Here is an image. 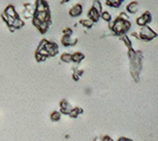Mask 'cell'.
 Returning <instances> with one entry per match:
<instances>
[{"label": "cell", "instance_id": "2", "mask_svg": "<svg viewBox=\"0 0 158 141\" xmlns=\"http://www.w3.org/2000/svg\"><path fill=\"white\" fill-rule=\"evenodd\" d=\"M108 24H110V30L112 31V33L114 35H117V37L127 34V32L131 30V26H132L129 21L123 20V19L118 18V17H116L113 22Z\"/></svg>", "mask_w": 158, "mask_h": 141}, {"label": "cell", "instance_id": "10", "mask_svg": "<svg viewBox=\"0 0 158 141\" xmlns=\"http://www.w3.org/2000/svg\"><path fill=\"white\" fill-rule=\"evenodd\" d=\"M77 37H64L62 35L61 38V44L63 45V46H75L77 44Z\"/></svg>", "mask_w": 158, "mask_h": 141}, {"label": "cell", "instance_id": "3", "mask_svg": "<svg viewBox=\"0 0 158 141\" xmlns=\"http://www.w3.org/2000/svg\"><path fill=\"white\" fill-rule=\"evenodd\" d=\"M138 35H139V40H142L144 42H150L158 37L157 32L154 31L149 26L140 28L139 32H138Z\"/></svg>", "mask_w": 158, "mask_h": 141}, {"label": "cell", "instance_id": "12", "mask_svg": "<svg viewBox=\"0 0 158 141\" xmlns=\"http://www.w3.org/2000/svg\"><path fill=\"white\" fill-rule=\"evenodd\" d=\"M3 13H5L6 16L8 17V18H11V19H16L19 17V13L17 12V9L15 6L12 5H9L6 7L5 11H3Z\"/></svg>", "mask_w": 158, "mask_h": 141}, {"label": "cell", "instance_id": "15", "mask_svg": "<svg viewBox=\"0 0 158 141\" xmlns=\"http://www.w3.org/2000/svg\"><path fill=\"white\" fill-rule=\"evenodd\" d=\"M85 58V55L84 53L82 52H74L72 53V63H75V64H80V63L82 62V61Z\"/></svg>", "mask_w": 158, "mask_h": 141}, {"label": "cell", "instance_id": "22", "mask_svg": "<svg viewBox=\"0 0 158 141\" xmlns=\"http://www.w3.org/2000/svg\"><path fill=\"white\" fill-rule=\"evenodd\" d=\"M101 19H102L103 21H105V22H107V23H111L112 22V14L110 12H108L107 10H103L102 13H101Z\"/></svg>", "mask_w": 158, "mask_h": 141}, {"label": "cell", "instance_id": "31", "mask_svg": "<svg viewBox=\"0 0 158 141\" xmlns=\"http://www.w3.org/2000/svg\"><path fill=\"white\" fill-rule=\"evenodd\" d=\"M132 37L135 38V39H139V35H138L137 32H132Z\"/></svg>", "mask_w": 158, "mask_h": 141}, {"label": "cell", "instance_id": "18", "mask_svg": "<svg viewBox=\"0 0 158 141\" xmlns=\"http://www.w3.org/2000/svg\"><path fill=\"white\" fill-rule=\"evenodd\" d=\"M83 112H84L83 108L79 107V106H75V107H73V109L71 110V112L69 114V117H70V118H73V119H75V118H77L80 115H82Z\"/></svg>", "mask_w": 158, "mask_h": 141}, {"label": "cell", "instance_id": "27", "mask_svg": "<svg viewBox=\"0 0 158 141\" xmlns=\"http://www.w3.org/2000/svg\"><path fill=\"white\" fill-rule=\"evenodd\" d=\"M62 32H63L64 37H73V30H72V28H64Z\"/></svg>", "mask_w": 158, "mask_h": 141}, {"label": "cell", "instance_id": "24", "mask_svg": "<svg viewBox=\"0 0 158 141\" xmlns=\"http://www.w3.org/2000/svg\"><path fill=\"white\" fill-rule=\"evenodd\" d=\"M80 24H81L82 26H84L85 29H92L93 26H94V23H93L92 21H90L89 19H81L80 20Z\"/></svg>", "mask_w": 158, "mask_h": 141}, {"label": "cell", "instance_id": "1", "mask_svg": "<svg viewBox=\"0 0 158 141\" xmlns=\"http://www.w3.org/2000/svg\"><path fill=\"white\" fill-rule=\"evenodd\" d=\"M127 58L129 61V70L131 75L135 82H138L140 79V73L143 70V62H144V55L142 51L135 50L134 47L131 50H127Z\"/></svg>", "mask_w": 158, "mask_h": 141}, {"label": "cell", "instance_id": "29", "mask_svg": "<svg viewBox=\"0 0 158 141\" xmlns=\"http://www.w3.org/2000/svg\"><path fill=\"white\" fill-rule=\"evenodd\" d=\"M102 141H115V140H114L111 136H107V135H105V136H102Z\"/></svg>", "mask_w": 158, "mask_h": 141}, {"label": "cell", "instance_id": "21", "mask_svg": "<svg viewBox=\"0 0 158 141\" xmlns=\"http://www.w3.org/2000/svg\"><path fill=\"white\" fill-rule=\"evenodd\" d=\"M61 118H62V114H61L59 110H54V111L51 112L50 119H51V121H53V123H58V121H60Z\"/></svg>", "mask_w": 158, "mask_h": 141}, {"label": "cell", "instance_id": "25", "mask_svg": "<svg viewBox=\"0 0 158 141\" xmlns=\"http://www.w3.org/2000/svg\"><path fill=\"white\" fill-rule=\"evenodd\" d=\"M92 8L95 9V10L98 11V12L101 14V13H102V11H103L102 2H101L100 0H94V1H93V3H92Z\"/></svg>", "mask_w": 158, "mask_h": 141}, {"label": "cell", "instance_id": "4", "mask_svg": "<svg viewBox=\"0 0 158 141\" xmlns=\"http://www.w3.org/2000/svg\"><path fill=\"white\" fill-rule=\"evenodd\" d=\"M44 50L47 51L49 58H54L59 53V45L56 44V42L44 40Z\"/></svg>", "mask_w": 158, "mask_h": 141}, {"label": "cell", "instance_id": "5", "mask_svg": "<svg viewBox=\"0 0 158 141\" xmlns=\"http://www.w3.org/2000/svg\"><path fill=\"white\" fill-rule=\"evenodd\" d=\"M153 21V16L149 11H144L138 18L136 19V24L140 28L146 26H149V23Z\"/></svg>", "mask_w": 158, "mask_h": 141}, {"label": "cell", "instance_id": "8", "mask_svg": "<svg viewBox=\"0 0 158 141\" xmlns=\"http://www.w3.org/2000/svg\"><path fill=\"white\" fill-rule=\"evenodd\" d=\"M82 13H83V6L80 3H75L69 10V14L71 18H77V17L82 16Z\"/></svg>", "mask_w": 158, "mask_h": 141}, {"label": "cell", "instance_id": "13", "mask_svg": "<svg viewBox=\"0 0 158 141\" xmlns=\"http://www.w3.org/2000/svg\"><path fill=\"white\" fill-rule=\"evenodd\" d=\"M100 17L101 14L98 12V11L95 10V9H93L92 7H91L90 9H89V11H87V19L90 21H92L93 23H96V22H98L100 21Z\"/></svg>", "mask_w": 158, "mask_h": 141}, {"label": "cell", "instance_id": "6", "mask_svg": "<svg viewBox=\"0 0 158 141\" xmlns=\"http://www.w3.org/2000/svg\"><path fill=\"white\" fill-rule=\"evenodd\" d=\"M7 26H9V30H10L11 32H15L16 30L21 29L22 26H24V20H22L20 17H18V18H16V19H10L9 22L7 23Z\"/></svg>", "mask_w": 158, "mask_h": 141}, {"label": "cell", "instance_id": "9", "mask_svg": "<svg viewBox=\"0 0 158 141\" xmlns=\"http://www.w3.org/2000/svg\"><path fill=\"white\" fill-rule=\"evenodd\" d=\"M34 10L35 12H45V11H50L49 8V3L44 0H38L34 2Z\"/></svg>", "mask_w": 158, "mask_h": 141}, {"label": "cell", "instance_id": "28", "mask_svg": "<svg viewBox=\"0 0 158 141\" xmlns=\"http://www.w3.org/2000/svg\"><path fill=\"white\" fill-rule=\"evenodd\" d=\"M117 17H118V18H121V19H123V20L129 21V16L127 14L126 12H125V11H122V12L119 13V14H118Z\"/></svg>", "mask_w": 158, "mask_h": 141}, {"label": "cell", "instance_id": "7", "mask_svg": "<svg viewBox=\"0 0 158 141\" xmlns=\"http://www.w3.org/2000/svg\"><path fill=\"white\" fill-rule=\"evenodd\" d=\"M59 107H60V110L59 111L62 114V115H68L71 112V110L73 109V106L70 104V102L66 99H61L60 104H59Z\"/></svg>", "mask_w": 158, "mask_h": 141}, {"label": "cell", "instance_id": "19", "mask_svg": "<svg viewBox=\"0 0 158 141\" xmlns=\"http://www.w3.org/2000/svg\"><path fill=\"white\" fill-rule=\"evenodd\" d=\"M50 26H51V22H40L39 26H37V29H38V31H39L40 33L44 34V33H47V32H48V30H49Z\"/></svg>", "mask_w": 158, "mask_h": 141}, {"label": "cell", "instance_id": "16", "mask_svg": "<svg viewBox=\"0 0 158 141\" xmlns=\"http://www.w3.org/2000/svg\"><path fill=\"white\" fill-rule=\"evenodd\" d=\"M124 3L123 0H106L105 1V5L110 8H114V9H117L119 8Z\"/></svg>", "mask_w": 158, "mask_h": 141}, {"label": "cell", "instance_id": "14", "mask_svg": "<svg viewBox=\"0 0 158 141\" xmlns=\"http://www.w3.org/2000/svg\"><path fill=\"white\" fill-rule=\"evenodd\" d=\"M138 8H139V2L138 1H132V2H129L126 6V11L125 12L127 14H135L138 11Z\"/></svg>", "mask_w": 158, "mask_h": 141}, {"label": "cell", "instance_id": "17", "mask_svg": "<svg viewBox=\"0 0 158 141\" xmlns=\"http://www.w3.org/2000/svg\"><path fill=\"white\" fill-rule=\"evenodd\" d=\"M118 39H119V41H122L123 43H124V45L127 47V50L133 49L132 40H131V38H129L127 34H125V35H121V37H118Z\"/></svg>", "mask_w": 158, "mask_h": 141}, {"label": "cell", "instance_id": "32", "mask_svg": "<svg viewBox=\"0 0 158 141\" xmlns=\"http://www.w3.org/2000/svg\"><path fill=\"white\" fill-rule=\"evenodd\" d=\"M93 141H102V136H98V137H95L94 139H93Z\"/></svg>", "mask_w": 158, "mask_h": 141}, {"label": "cell", "instance_id": "23", "mask_svg": "<svg viewBox=\"0 0 158 141\" xmlns=\"http://www.w3.org/2000/svg\"><path fill=\"white\" fill-rule=\"evenodd\" d=\"M60 60L61 62L63 63H72V53H69V52L62 53L60 56Z\"/></svg>", "mask_w": 158, "mask_h": 141}, {"label": "cell", "instance_id": "30", "mask_svg": "<svg viewBox=\"0 0 158 141\" xmlns=\"http://www.w3.org/2000/svg\"><path fill=\"white\" fill-rule=\"evenodd\" d=\"M116 141H134V140L131 138H127V137H119Z\"/></svg>", "mask_w": 158, "mask_h": 141}, {"label": "cell", "instance_id": "26", "mask_svg": "<svg viewBox=\"0 0 158 141\" xmlns=\"http://www.w3.org/2000/svg\"><path fill=\"white\" fill-rule=\"evenodd\" d=\"M34 58H35L37 62H44V61L48 58V56H45V55H42V54H40V53L35 52V54H34Z\"/></svg>", "mask_w": 158, "mask_h": 141}, {"label": "cell", "instance_id": "20", "mask_svg": "<svg viewBox=\"0 0 158 141\" xmlns=\"http://www.w3.org/2000/svg\"><path fill=\"white\" fill-rule=\"evenodd\" d=\"M83 74H84V70H81V68H74L73 73H72V79L75 82H77L81 79V76L83 75Z\"/></svg>", "mask_w": 158, "mask_h": 141}, {"label": "cell", "instance_id": "11", "mask_svg": "<svg viewBox=\"0 0 158 141\" xmlns=\"http://www.w3.org/2000/svg\"><path fill=\"white\" fill-rule=\"evenodd\" d=\"M33 18L39 20L40 22H51V13L50 11H45V12H35Z\"/></svg>", "mask_w": 158, "mask_h": 141}]
</instances>
